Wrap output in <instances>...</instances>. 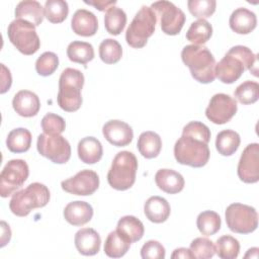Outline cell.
<instances>
[{
  "label": "cell",
  "instance_id": "4",
  "mask_svg": "<svg viewBox=\"0 0 259 259\" xmlns=\"http://www.w3.org/2000/svg\"><path fill=\"white\" fill-rule=\"evenodd\" d=\"M84 81V75L80 70L66 68L61 73L57 101L63 110L74 112L81 107L83 102L81 90Z\"/></svg>",
  "mask_w": 259,
  "mask_h": 259
},
{
  "label": "cell",
  "instance_id": "17",
  "mask_svg": "<svg viewBox=\"0 0 259 259\" xmlns=\"http://www.w3.org/2000/svg\"><path fill=\"white\" fill-rule=\"evenodd\" d=\"M12 106L18 115L23 117H32L38 113L40 101L38 96L32 91L20 90L14 95Z\"/></svg>",
  "mask_w": 259,
  "mask_h": 259
},
{
  "label": "cell",
  "instance_id": "23",
  "mask_svg": "<svg viewBox=\"0 0 259 259\" xmlns=\"http://www.w3.org/2000/svg\"><path fill=\"white\" fill-rule=\"evenodd\" d=\"M144 212L146 218L155 224H161L167 221L170 215L171 207L169 202L161 196H151L144 204Z\"/></svg>",
  "mask_w": 259,
  "mask_h": 259
},
{
  "label": "cell",
  "instance_id": "35",
  "mask_svg": "<svg viewBox=\"0 0 259 259\" xmlns=\"http://www.w3.org/2000/svg\"><path fill=\"white\" fill-rule=\"evenodd\" d=\"M215 254L222 259H235L240 253L239 241L230 235L220 237L215 242Z\"/></svg>",
  "mask_w": 259,
  "mask_h": 259
},
{
  "label": "cell",
  "instance_id": "15",
  "mask_svg": "<svg viewBox=\"0 0 259 259\" xmlns=\"http://www.w3.org/2000/svg\"><path fill=\"white\" fill-rule=\"evenodd\" d=\"M237 173L241 181L256 183L259 180V145L249 144L240 157Z\"/></svg>",
  "mask_w": 259,
  "mask_h": 259
},
{
  "label": "cell",
  "instance_id": "12",
  "mask_svg": "<svg viewBox=\"0 0 259 259\" xmlns=\"http://www.w3.org/2000/svg\"><path fill=\"white\" fill-rule=\"evenodd\" d=\"M37 152L56 164H65L71 158V146L61 135L40 134L36 142Z\"/></svg>",
  "mask_w": 259,
  "mask_h": 259
},
{
  "label": "cell",
  "instance_id": "11",
  "mask_svg": "<svg viewBox=\"0 0 259 259\" xmlns=\"http://www.w3.org/2000/svg\"><path fill=\"white\" fill-rule=\"evenodd\" d=\"M151 9L159 18L162 31L168 35L178 34L186 20L184 12L170 1H157L151 4Z\"/></svg>",
  "mask_w": 259,
  "mask_h": 259
},
{
  "label": "cell",
  "instance_id": "1",
  "mask_svg": "<svg viewBox=\"0 0 259 259\" xmlns=\"http://www.w3.org/2000/svg\"><path fill=\"white\" fill-rule=\"evenodd\" d=\"M209 141L210 131L207 125L200 121L188 122L182 130V136L174 145L176 161L193 168L205 166L210 156Z\"/></svg>",
  "mask_w": 259,
  "mask_h": 259
},
{
  "label": "cell",
  "instance_id": "31",
  "mask_svg": "<svg viewBox=\"0 0 259 259\" xmlns=\"http://www.w3.org/2000/svg\"><path fill=\"white\" fill-rule=\"evenodd\" d=\"M67 56L70 61L85 65L93 60L94 49L89 42L74 40L67 48Z\"/></svg>",
  "mask_w": 259,
  "mask_h": 259
},
{
  "label": "cell",
  "instance_id": "40",
  "mask_svg": "<svg viewBox=\"0 0 259 259\" xmlns=\"http://www.w3.org/2000/svg\"><path fill=\"white\" fill-rule=\"evenodd\" d=\"M187 7L194 17L204 19L214 13L217 2L214 0H189Z\"/></svg>",
  "mask_w": 259,
  "mask_h": 259
},
{
  "label": "cell",
  "instance_id": "20",
  "mask_svg": "<svg viewBox=\"0 0 259 259\" xmlns=\"http://www.w3.org/2000/svg\"><path fill=\"white\" fill-rule=\"evenodd\" d=\"M72 30L81 36H92L97 32V17L89 10L78 9L71 20Z\"/></svg>",
  "mask_w": 259,
  "mask_h": 259
},
{
  "label": "cell",
  "instance_id": "8",
  "mask_svg": "<svg viewBox=\"0 0 259 259\" xmlns=\"http://www.w3.org/2000/svg\"><path fill=\"white\" fill-rule=\"evenodd\" d=\"M7 34L11 44L23 55H33L40 47L35 26L26 20L15 19L11 21L7 28Z\"/></svg>",
  "mask_w": 259,
  "mask_h": 259
},
{
  "label": "cell",
  "instance_id": "38",
  "mask_svg": "<svg viewBox=\"0 0 259 259\" xmlns=\"http://www.w3.org/2000/svg\"><path fill=\"white\" fill-rule=\"evenodd\" d=\"M234 96L244 105L253 104L259 98V84L255 81L247 80L235 89Z\"/></svg>",
  "mask_w": 259,
  "mask_h": 259
},
{
  "label": "cell",
  "instance_id": "41",
  "mask_svg": "<svg viewBox=\"0 0 259 259\" xmlns=\"http://www.w3.org/2000/svg\"><path fill=\"white\" fill-rule=\"evenodd\" d=\"M59 66V58L53 52H45L35 62L36 73L40 76L47 77L52 75Z\"/></svg>",
  "mask_w": 259,
  "mask_h": 259
},
{
  "label": "cell",
  "instance_id": "9",
  "mask_svg": "<svg viewBox=\"0 0 259 259\" xmlns=\"http://www.w3.org/2000/svg\"><path fill=\"white\" fill-rule=\"evenodd\" d=\"M225 217L228 228L237 234H250L258 227L257 210L247 204L239 202L230 204Z\"/></svg>",
  "mask_w": 259,
  "mask_h": 259
},
{
  "label": "cell",
  "instance_id": "3",
  "mask_svg": "<svg viewBox=\"0 0 259 259\" xmlns=\"http://www.w3.org/2000/svg\"><path fill=\"white\" fill-rule=\"evenodd\" d=\"M181 59L190 70L191 76L202 84L211 83L215 79V60L204 46L188 45L182 49Z\"/></svg>",
  "mask_w": 259,
  "mask_h": 259
},
{
  "label": "cell",
  "instance_id": "48",
  "mask_svg": "<svg viewBox=\"0 0 259 259\" xmlns=\"http://www.w3.org/2000/svg\"><path fill=\"white\" fill-rule=\"evenodd\" d=\"M258 251L259 249L257 247H254V248H251L248 250V252L245 254V258H249V257H254V258H257L258 257Z\"/></svg>",
  "mask_w": 259,
  "mask_h": 259
},
{
  "label": "cell",
  "instance_id": "13",
  "mask_svg": "<svg viewBox=\"0 0 259 259\" xmlns=\"http://www.w3.org/2000/svg\"><path fill=\"white\" fill-rule=\"evenodd\" d=\"M237 110L238 105L235 98L225 93H217L210 98L205 115L212 123L224 124L233 118Z\"/></svg>",
  "mask_w": 259,
  "mask_h": 259
},
{
  "label": "cell",
  "instance_id": "34",
  "mask_svg": "<svg viewBox=\"0 0 259 259\" xmlns=\"http://www.w3.org/2000/svg\"><path fill=\"white\" fill-rule=\"evenodd\" d=\"M196 226L202 235L206 237L212 236L221 229V217L213 210H204L197 215Z\"/></svg>",
  "mask_w": 259,
  "mask_h": 259
},
{
  "label": "cell",
  "instance_id": "26",
  "mask_svg": "<svg viewBox=\"0 0 259 259\" xmlns=\"http://www.w3.org/2000/svg\"><path fill=\"white\" fill-rule=\"evenodd\" d=\"M131 244L130 239L116 229L107 235L104 243V253L110 258H120L128 251Z\"/></svg>",
  "mask_w": 259,
  "mask_h": 259
},
{
  "label": "cell",
  "instance_id": "7",
  "mask_svg": "<svg viewBox=\"0 0 259 259\" xmlns=\"http://www.w3.org/2000/svg\"><path fill=\"white\" fill-rule=\"evenodd\" d=\"M157 17L149 6H142L125 32V40L134 49H141L147 45L148 38L155 31Z\"/></svg>",
  "mask_w": 259,
  "mask_h": 259
},
{
  "label": "cell",
  "instance_id": "43",
  "mask_svg": "<svg viewBox=\"0 0 259 259\" xmlns=\"http://www.w3.org/2000/svg\"><path fill=\"white\" fill-rule=\"evenodd\" d=\"M165 255L164 246L155 240L147 241L141 249V257L143 259H164Z\"/></svg>",
  "mask_w": 259,
  "mask_h": 259
},
{
  "label": "cell",
  "instance_id": "2",
  "mask_svg": "<svg viewBox=\"0 0 259 259\" xmlns=\"http://www.w3.org/2000/svg\"><path fill=\"white\" fill-rule=\"evenodd\" d=\"M257 56L245 46H235L231 48L224 58L215 64V77L225 84L236 82L244 73L249 70L254 76L257 74Z\"/></svg>",
  "mask_w": 259,
  "mask_h": 259
},
{
  "label": "cell",
  "instance_id": "39",
  "mask_svg": "<svg viewBox=\"0 0 259 259\" xmlns=\"http://www.w3.org/2000/svg\"><path fill=\"white\" fill-rule=\"evenodd\" d=\"M190 251L193 258L197 259H209L215 254V247L212 241L207 238L198 237L190 243Z\"/></svg>",
  "mask_w": 259,
  "mask_h": 259
},
{
  "label": "cell",
  "instance_id": "19",
  "mask_svg": "<svg viewBox=\"0 0 259 259\" xmlns=\"http://www.w3.org/2000/svg\"><path fill=\"white\" fill-rule=\"evenodd\" d=\"M65 220L72 226L80 227L89 223L93 217L92 206L82 200L69 202L63 211Z\"/></svg>",
  "mask_w": 259,
  "mask_h": 259
},
{
  "label": "cell",
  "instance_id": "37",
  "mask_svg": "<svg viewBox=\"0 0 259 259\" xmlns=\"http://www.w3.org/2000/svg\"><path fill=\"white\" fill-rule=\"evenodd\" d=\"M122 56L120 44L113 38H105L99 45V57L105 64L111 65L117 63Z\"/></svg>",
  "mask_w": 259,
  "mask_h": 259
},
{
  "label": "cell",
  "instance_id": "18",
  "mask_svg": "<svg viewBox=\"0 0 259 259\" xmlns=\"http://www.w3.org/2000/svg\"><path fill=\"white\" fill-rule=\"evenodd\" d=\"M74 243L77 251L84 256H92L99 252L101 238L92 228H83L75 234Z\"/></svg>",
  "mask_w": 259,
  "mask_h": 259
},
{
  "label": "cell",
  "instance_id": "36",
  "mask_svg": "<svg viewBox=\"0 0 259 259\" xmlns=\"http://www.w3.org/2000/svg\"><path fill=\"white\" fill-rule=\"evenodd\" d=\"M44 9L45 17L52 23L63 22L69 13L68 3L64 0H47Z\"/></svg>",
  "mask_w": 259,
  "mask_h": 259
},
{
  "label": "cell",
  "instance_id": "27",
  "mask_svg": "<svg viewBox=\"0 0 259 259\" xmlns=\"http://www.w3.org/2000/svg\"><path fill=\"white\" fill-rule=\"evenodd\" d=\"M140 154L146 159L156 158L162 149V140L155 132H144L140 135L137 144Z\"/></svg>",
  "mask_w": 259,
  "mask_h": 259
},
{
  "label": "cell",
  "instance_id": "42",
  "mask_svg": "<svg viewBox=\"0 0 259 259\" xmlns=\"http://www.w3.org/2000/svg\"><path fill=\"white\" fill-rule=\"evenodd\" d=\"M40 124L44 133L51 136L61 135L66 128L65 119L62 116L52 112L47 113L42 117Z\"/></svg>",
  "mask_w": 259,
  "mask_h": 259
},
{
  "label": "cell",
  "instance_id": "29",
  "mask_svg": "<svg viewBox=\"0 0 259 259\" xmlns=\"http://www.w3.org/2000/svg\"><path fill=\"white\" fill-rule=\"evenodd\" d=\"M241 143L239 134L233 130H224L217 135L215 148L222 156H232L236 153Z\"/></svg>",
  "mask_w": 259,
  "mask_h": 259
},
{
  "label": "cell",
  "instance_id": "16",
  "mask_svg": "<svg viewBox=\"0 0 259 259\" xmlns=\"http://www.w3.org/2000/svg\"><path fill=\"white\" fill-rule=\"evenodd\" d=\"M102 134L105 140L115 147H125L132 143L134 138L131 125L119 119H111L105 122Z\"/></svg>",
  "mask_w": 259,
  "mask_h": 259
},
{
  "label": "cell",
  "instance_id": "10",
  "mask_svg": "<svg viewBox=\"0 0 259 259\" xmlns=\"http://www.w3.org/2000/svg\"><path fill=\"white\" fill-rule=\"evenodd\" d=\"M29 168L22 159H12L6 163L0 174V195L5 198L14 194L27 180Z\"/></svg>",
  "mask_w": 259,
  "mask_h": 259
},
{
  "label": "cell",
  "instance_id": "25",
  "mask_svg": "<svg viewBox=\"0 0 259 259\" xmlns=\"http://www.w3.org/2000/svg\"><path fill=\"white\" fill-rule=\"evenodd\" d=\"M102 155V145L96 138L85 137L78 143V157L85 164H95L99 162Z\"/></svg>",
  "mask_w": 259,
  "mask_h": 259
},
{
  "label": "cell",
  "instance_id": "24",
  "mask_svg": "<svg viewBox=\"0 0 259 259\" xmlns=\"http://www.w3.org/2000/svg\"><path fill=\"white\" fill-rule=\"evenodd\" d=\"M15 19H23L34 26L40 25L45 17V9L41 4L34 0H24L15 7Z\"/></svg>",
  "mask_w": 259,
  "mask_h": 259
},
{
  "label": "cell",
  "instance_id": "33",
  "mask_svg": "<svg viewBox=\"0 0 259 259\" xmlns=\"http://www.w3.org/2000/svg\"><path fill=\"white\" fill-rule=\"evenodd\" d=\"M126 24L125 12L116 6L110 7L104 15V26L108 33L118 35L124 29Z\"/></svg>",
  "mask_w": 259,
  "mask_h": 259
},
{
  "label": "cell",
  "instance_id": "47",
  "mask_svg": "<svg viewBox=\"0 0 259 259\" xmlns=\"http://www.w3.org/2000/svg\"><path fill=\"white\" fill-rule=\"evenodd\" d=\"M1 229H2V236H1V247H4L11 238V230L9 228V225H7L4 221L1 222Z\"/></svg>",
  "mask_w": 259,
  "mask_h": 259
},
{
  "label": "cell",
  "instance_id": "28",
  "mask_svg": "<svg viewBox=\"0 0 259 259\" xmlns=\"http://www.w3.org/2000/svg\"><path fill=\"white\" fill-rule=\"evenodd\" d=\"M31 139V134L27 128H14L7 136L6 147L12 153H24L29 150Z\"/></svg>",
  "mask_w": 259,
  "mask_h": 259
},
{
  "label": "cell",
  "instance_id": "5",
  "mask_svg": "<svg viewBox=\"0 0 259 259\" xmlns=\"http://www.w3.org/2000/svg\"><path fill=\"white\" fill-rule=\"evenodd\" d=\"M50 198L51 193L49 188L42 183L33 182L12 195L9 208L17 217H26L32 209L46 206Z\"/></svg>",
  "mask_w": 259,
  "mask_h": 259
},
{
  "label": "cell",
  "instance_id": "14",
  "mask_svg": "<svg viewBox=\"0 0 259 259\" xmlns=\"http://www.w3.org/2000/svg\"><path fill=\"white\" fill-rule=\"evenodd\" d=\"M64 191L80 196L93 194L99 187V177L97 173L90 169H84L73 177L61 182Z\"/></svg>",
  "mask_w": 259,
  "mask_h": 259
},
{
  "label": "cell",
  "instance_id": "32",
  "mask_svg": "<svg viewBox=\"0 0 259 259\" xmlns=\"http://www.w3.org/2000/svg\"><path fill=\"white\" fill-rule=\"evenodd\" d=\"M116 229L124 234L132 243L140 241L145 233L143 223L134 215H124L119 219Z\"/></svg>",
  "mask_w": 259,
  "mask_h": 259
},
{
  "label": "cell",
  "instance_id": "22",
  "mask_svg": "<svg viewBox=\"0 0 259 259\" xmlns=\"http://www.w3.org/2000/svg\"><path fill=\"white\" fill-rule=\"evenodd\" d=\"M155 182L159 189L169 194H176L184 188L183 176L172 169H160L155 174Z\"/></svg>",
  "mask_w": 259,
  "mask_h": 259
},
{
  "label": "cell",
  "instance_id": "45",
  "mask_svg": "<svg viewBox=\"0 0 259 259\" xmlns=\"http://www.w3.org/2000/svg\"><path fill=\"white\" fill-rule=\"evenodd\" d=\"M84 3L94 6L96 9L99 11H107L110 7L114 6L116 4L115 0H110V1H104V0H99V1H84Z\"/></svg>",
  "mask_w": 259,
  "mask_h": 259
},
{
  "label": "cell",
  "instance_id": "46",
  "mask_svg": "<svg viewBox=\"0 0 259 259\" xmlns=\"http://www.w3.org/2000/svg\"><path fill=\"white\" fill-rule=\"evenodd\" d=\"M171 258L172 259H179V258H183V259H190V258H193V255L190 251V249H187V248H177L173 251L172 255H171Z\"/></svg>",
  "mask_w": 259,
  "mask_h": 259
},
{
  "label": "cell",
  "instance_id": "6",
  "mask_svg": "<svg viewBox=\"0 0 259 259\" xmlns=\"http://www.w3.org/2000/svg\"><path fill=\"white\" fill-rule=\"evenodd\" d=\"M138 160L130 151L118 152L107 173V182L115 190H127L136 181Z\"/></svg>",
  "mask_w": 259,
  "mask_h": 259
},
{
  "label": "cell",
  "instance_id": "44",
  "mask_svg": "<svg viewBox=\"0 0 259 259\" xmlns=\"http://www.w3.org/2000/svg\"><path fill=\"white\" fill-rule=\"evenodd\" d=\"M1 69H2V73H1V94H4L5 92H7L11 86L12 83V77L10 74L9 69H7L5 67L4 64H1Z\"/></svg>",
  "mask_w": 259,
  "mask_h": 259
},
{
  "label": "cell",
  "instance_id": "30",
  "mask_svg": "<svg viewBox=\"0 0 259 259\" xmlns=\"http://www.w3.org/2000/svg\"><path fill=\"white\" fill-rule=\"evenodd\" d=\"M211 24L206 19H197L190 24L186 32V39L193 45L202 46L211 37Z\"/></svg>",
  "mask_w": 259,
  "mask_h": 259
},
{
  "label": "cell",
  "instance_id": "21",
  "mask_svg": "<svg viewBox=\"0 0 259 259\" xmlns=\"http://www.w3.org/2000/svg\"><path fill=\"white\" fill-rule=\"evenodd\" d=\"M231 29L238 34H248L257 25L256 14L244 7L235 9L229 19Z\"/></svg>",
  "mask_w": 259,
  "mask_h": 259
}]
</instances>
